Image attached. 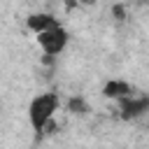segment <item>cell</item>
<instances>
[{"instance_id":"obj_1","label":"cell","mask_w":149,"mask_h":149,"mask_svg":"<svg viewBox=\"0 0 149 149\" xmlns=\"http://www.w3.org/2000/svg\"><path fill=\"white\" fill-rule=\"evenodd\" d=\"M56 109H58V95L56 93H42L37 98H33V102L28 107V119H30L33 130L42 133L47 128V123L54 119Z\"/></svg>"},{"instance_id":"obj_2","label":"cell","mask_w":149,"mask_h":149,"mask_svg":"<svg viewBox=\"0 0 149 149\" xmlns=\"http://www.w3.org/2000/svg\"><path fill=\"white\" fill-rule=\"evenodd\" d=\"M68 40H70V35H68V30H65V28H63L61 23L37 35V42H40L42 51H44V54H47L49 58L58 56V54H61V51H63V49L68 47Z\"/></svg>"},{"instance_id":"obj_3","label":"cell","mask_w":149,"mask_h":149,"mask_svg":"<svg viewBox=\"0 0 149 149\" xmlns=\"http://www.w3.org/2000/svg\"><path fill=\"white\" fill-rule=\"evenodd\" d=\"M119 102V112H121V119L126 121H133V119H140L149 112V95H126Z\"/></svg>"},{"instance_id":"obj_4","label":"cell","mask_w":149,"mask_h":149,"mask_svg":"<svg viewBox=\"0 0 149 149\" xmlns=\"http://www.w3.org/2000/svg\"><path fill=\"white\" fill-rule=\"evenodd\" d=\"M102 95L105 98H112V100H121L126 95H133V86L123 79H109L105 86H102Z\"/></svg>"},{"instance_id":"obj_5","label":"cell","mask_w":149,"mask_h":149,"mask_svg":"<svg viewBox=\"0 0 149 149\" xmlns=\"http://www.w3.org/2000/svg\"><path fill=\"white\" fill-rule=\"evenodd\" d=\"M54 26H58V21H56L51 14H47V12H37V14H30V16H28V28H30L35 35H40V33L54 28Z\"/></svg>"},{"instance_id":"obj_6","label":"cell","mask_w":149,"mask_h":149,"mask_svg":"<svg viewBox=\"0 0 149 149\" xmlns=\"http://www.w3.org/2000/svg\"><path fill=\"white\" fill-rule=\"evenodd\" d=\"M68 109H70L72 114H86V112H88V105L84 102V98L74 95V98H70V100H68Z\"/></svg>"},{"instance_id":"obj_7","label":"cell","mask_w":149,"mask_h":149,"mask_svg":"<svg viewBox=\"0 0 149 149\" xmlns=\"http://www.w3.org/2000/svg\"><path fill=\"white\" fill-rule=\"evenodd\" d=\"M112 14H114L119 21H123V19H126V9H123L121 5H114V7H112Z\"/></svg>"},{"instance_id":"obj_8","label":"cell","mask_w":149,"mask_h":149,"mask_svg":"<svg viewBox=\"0 0 149 149\" xmlns=\"http://www.w3.org/2000/svg\"><path fill=\"white\" fill-rule=\"evenodd\" d=\"M79 2L77 0H65V9H72V7H77Z\"/></svg>"},{"instance_id":"obj_9","label":"cell","mask_w":149,"mask_h":149,"mask_svg":"<svg viewBox=\"0 0 149 149\" xmlns=\"http://www.w3.org/2000/svg\"><path fill=\"white\" fill-rule=\"evenodd\" d=\"M77 2H79V5H84V7H91L95 0H77Z\"/></svg>"},{"instance_id":"obj_10","label":"cell","mask_w":149,"mask_h":149,"mask_svg":"<svg viewBox=\"0 0 149 149\" xmlns=\"http://www.w3.org/2000/svg\"><path fill=\"white\" fill-rule=\"evenodd\" d=\"M137 5H149V0H135Z\"/></svg>"}]
</instances>
